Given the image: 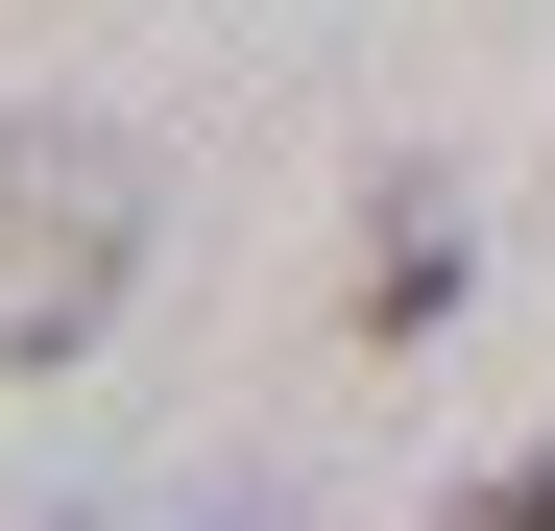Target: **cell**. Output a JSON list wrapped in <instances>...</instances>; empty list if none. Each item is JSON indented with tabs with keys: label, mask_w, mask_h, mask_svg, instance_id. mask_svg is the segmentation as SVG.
Instances as JSON below:
<instances>
[{
	"label": "cell",
	"mask_w": 555,
	"mask_h": 531,
	"mask_svg": "<svg viewBox=\"0 0 555 531\" xmlns=\"http://www.w3.org/2000/svg\"><path fill=\"white\" fill-rule=\"evenodd\" d=\"M121 290H145V169L121 145H0V387L73 363Z\"/></svg>",
	"instance_id": "1"
},
{
	"label": "cell",
	"mask_w": 555,
	"mask_h": 531,
	"mask_svg": "<svg viewBox=\"0 0 555 531\" xmlns=\"http://www.w3.org/2000/svg\"><path fill=\"white\" fill-rule=\"evenodd\" d=\"M435 314H459V218L387 194V218H362V338H435Z\"/></svg>",
	"instance_id": "2"
},
{
	"label": "cell",
	"mask_w": 555,
	"mask_h": 531,
	"mask_svg": "<svg viewBox=\"0 0 555 531\" xmlns=\"http://www.w3.org/2000/svg\"><path fill=\"white\" fill-rule=\"evenodd\" d=\"M435 531H555V435H531V459H507V483H459Z\"/></svg>",
	"instance_id": "3"
},
{
	"label": "cell",
	"mask_w": 555,
	"mask_h": 531,
	"mask_svg": "<svg viewBox=\"0 0 555 531\" xmlns=\"http://www.w3.org/2000/svg\"><path fill=\"white\" fill-rule=\"evenodd\" d=\"M194 531H266V507H242V483H218V507H194Z\"/></svg>",
	"instance_id": "4"
},
{
	"label": "cell",
	"mask_w": 555,
	"mask_h": 531,
	"mask_svg": "<svg viewBox=\"0 0 555 531\" xmlns=\"http://www.w3.org/2000/svg\"><path fill=\"white\" fill-rule=\"evenodd\" d=\"M49 531H98V507H49Z\"/></svg>",
	"instance_id": "5"
}]
</instances>
